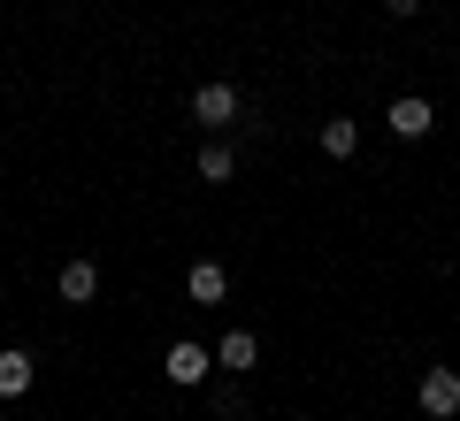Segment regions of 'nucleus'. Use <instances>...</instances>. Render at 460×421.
I'll list each match as a JSON object with an SVG mask.
<instances>
[{
  "label": "nucleus",
  "instance_id": "obj_4",
  "mask_svg": "<svg viewBox=\"0 0 460 421\" xmlns=\"http://www.w3.org/2000/svg\"><path fill=\"white\" fill-rule=\"evenodd\" d=\"M208 368H215V353H199L192 338H177V345H169V383H177V390L208 383Z\"/></svg>",
  "mask_w": 460,
  "mask_h": 421
},
{
  "label": "nucleus",
  "instance_id": "obj_5",
  "mask_svg": "<svg viewBox=\"0 0 460 421\" xmlns=\"http://www.w3.org/2000/svg\"><path fill=\"white\" fill-rule=\"evenodd\" d=\"M314 146H323L330 162H353V153H361V123H353V115H330V123L314 130Z\"/></svg>",
  "mask_w": 460,
  "mask_h": 421
},
{
  "label": "nucleus",
  "instance_id": "obj_11",
  "mask_svg": "<svg viewBox=\"0 0 460 421\" xmlns=\"http://www.w3.org/2000/svg\"><path fill=\"white\" fill-rule=\"evenodd\" d=\"M384 16H399V23H407V16H422V0H384Z\"/></svg>",
  "mask_w": 460,
  "mask_h": 421
},
{
  "label": "nucleus",
  "instance_id": "obj_3",
  "mask_svg": "<svg viewBox=\"0 0 460 421\" xmlns=\"http://www.w3.org/2000/svg\"><path fill=\"white\" fill-rule=\"evenodd\" d=\"M384 123H392V138H429V123H438V108H429L422 92H407V100H392V115H384Z\"/></svg>",
  "mask_w": 460,
  "mask_h": 421
},
{
  "label": "nucleus",
  "instance_id": "obj_6",
  "mask_svg": "<svg viewBox=\"0 0 460 421\" xmlns=\"http://www.w3.org/2000/svg\"><path fill=\"white\" fill-rule=\"evenodd\" d=\"M253 360H261V338H253V329H223V345H215V368H230V375H246Z\"/></svg>",
  "mask_w": 460,
  "mask_h": 421
},
{
  "label": "nucleus",
  "instance_id": "obj_1",
  "mask_svg": "<svg viewBox=\"0 0 460 421\" xmlns=\"http://www.w3.org/2000/svg\"><path fill=\"white\" fill-rule=\"evenodd\" d=\"M238 115H246V92H238L230 77H208V84L192 92V123H199V130H230Z\"/></svg>",
  "mask_w": 460,
  "mask_h": 421
},
{
  "label": "nucleus",
  "instance_id": "obj_8",
  "mask_svg": "<svg viewBox=\"0 0 460 421\" xmlns=\"http://www.w3.org/2000/svg\"><path fill=\"white\" fill-rule=\"evenodd\" d=\"M184 292H192L199 307H223V299H230V276L215 268V260H192V276H184Z\"/></svg>",
  "mask_w": 460,
  "mask_h": 421
},
{
  "label": "nucleus",
  "instance_id": "obj_9",
  "mask_svg": "<svg viewBox=\"0 0 460 421\" xmlns=\"http://www.w3.org/2000/svg\"><path fill=\"white\" fill-rule=\"evenodd\" d=\"M54 292H62V299H69V307H84V299H93V292H100V268H93V260H69V268H62V276H54Z\"/></svg>",
  "mask_w": 460,
  "mask_h": 421
},
{
  "label": "nucleus",
  "instance_id": "obj_10",
  "mask_svg": "<svg viewBox=\"0 0 460 421\" xmlns=\"http://www.w3.org/2000/svg\"><path fill=\"white\" fill-rule=\"evenodd\" d=\"M230 169H238V153H230L223 138H215V146H199V177H208V184H230Z\"/></svg>",
  "mask_w": 460,
  "mask_h": 421
},
{
  "label": "nucleus",
  "instance_id": "obj_7",
  "mask_svg": "<svg viewBox=\"0 0 460 421\" xmlns=\"http://www.w3.org/2000/svg\"><path fill=\"white\" fill-rule=\"evenodd\" d=\"M31 375H39V360L23 353V345H8V353H0V399H23V390H31Z\"/></svg>",
  "mask_w": 460,
  "mask_h": 421
},
{
  "label": "nucleus",
  "instance_id": "obj_2",
  "mask_svg": "<svg viewBox=\"0 0 460 421\" xmlns=\"http://www.w3.org/2000/svg\"><path fill=\"white\" fill-rule=\"evenodd\" d=\"M414 406H422L429 421H453L460 414V368H429L422 383H414Z\"/></svg>",
  "mask_w": 460,
  "mask_h": 421
}]
</instances>
